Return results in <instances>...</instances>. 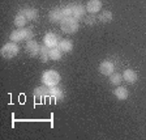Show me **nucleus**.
Segmentation results:
<instances>
[{"label": "nucleus", "instance_id": "obj_5", "mask_svg": "<svg viewBox=\"0 0 146 140\" xmlns=\"http://www.w3.org/2000/svg\"><path fill=\"white\" fill-rule=\"evenodd\" d=\"M115 71V66H113L112 62L110 60H103L99 64V72L103 75V76H111Z\"/></svg>", "mask_w": 146, "mask_h": 140}, {"label": "nucleus", "instance_id": "obj_8", "mask_svg": "<svg viewBox=\"0 0 146 140\" xmlns=\"http://www.w3.org/2000/svg\"><path fill=\"white\" fill-rule=\"evenodd\" d=\"M26 51L29 52L30 56H36L40 51V46L34 40H30V41H27V43H26Z\"/></svg>", "mask_w": 146, "mask_h": 140}, {"label": "nucleus", "instance_id": "obj_20", "mask_svg": "<svg viewBox=\"0 0 146 140\" xmlns=\"http://www.w3.org/2000/svg\"><path fill=\"white\" fill-rule=\"evenodd\" d=\"M48 52H50V49L47 47V46H46V45L40 46V51H39V54H40V59H42L43 62H47V60L50 59Z\"/></svg>", "mask_w": 146, "mask_h": 140}, {"label": "nucleus", "instance_id": "obj_1", "mask_svg": "<svg viewBox=\"0 0 146 140\" xmlns=\"http://www.w3.org/2000/svg\"><path fill=\"white\" fill-rule=\"evenodd\" d=\"M60 73L55 70H47L42 75V84L47 86H55L60 82Z\"/></svg>", "mask_w": 146, "mask_h": 140}, {"label": "nucleus", "instance_id": "obj_9", "mask_svg": "<svg viewBox=\"0 0 146 140\" xmlns=\"http://www.w3.org/2000/svg\"><path fill=\"white\" fill-rule=\"evenodd\" d=\"M25 34H26V30H25L24 27H18L17 30H13L12 33H11V36H9V38H11V41L12 42H20V41L25 40Z\"/></svg>", "mask_w": 146, "mask_h": 140}, {"label": "nucleus", "instance_id": "obj_24", "mask_svg": "<svg viewBox=\"0 0 146 140\" xmlns=\"http://www.w3.org/2000/svg\"><path fill=\"white\" fill-rule=\"evenodd\" d=\"M25 30H26V34H25V40H26V41L33 40V37H34V31H33V29H31V27H26Z\"/></svg>", "mask_w": 146, "mask_h": 140}, {"label": "nucleus", "instance_id": "obj_7", "mask_svg": "<svg viewBox=\"0 0 146 140\" xmlns=\"http://www.w3.org/2000/svg\"><path fill=\"white\" fill-rule=\"evenodd\" d=\"M102 9V1L100 0H89L86 4V11L90 15H95Z\"/></svg>", "mask_w": 146, "mask_h": 140}, {"label": "nucleus", "instance_id": "obj_12", "mask_svg": "<svg viewBox=\"0 0 146 140\" xmlns=\"http://www.w3.org/2000/svg\"><path fill=\"white\" fill-rule=\"evenodd\" d=\"M113 94H115V97L117 98V100L124 101V100H127L128 98L129 92H128V89L125 88V86H117V88L113 90Z\"/></svg>", "mask_w": 146, "mask_h": 140}, {"label": "nucleus", "instance_id": "obj_21", "mask_svg": "<svg viewBox=\"0 0 146 140\" xmlns=\"http://www.w3.org/2000/svg\"><path fill=\"white\" fill-rule=\"evenodd\" d=\"M123 80V75H120V73H112L111 76H110V82L111 84H113V85H116V84H120Z\"/></svg>", "mask_w": 146, "mask_h": 140}, {"label": "nucleus", "instance_id": "obj_2", "mask_svg": "<svg viewBox=\"0 0 146 140\" xmlns=\"http://www.w3.org/2000/svg\"><path fill=\"white\" fill-rule=\"evenodd\" d=\"M60 27L64 33L67 34H73L78 30V20L74 17H64L63 21L60 22Z\"/></svg>", "mask_w": 146, "mask_h": 140}, {"label": "nucleus", "instance_id": "obj_17", "mask_svg": "<svg viewBox=\"0 0 146 140\" xmlns=\"http://www.w3.org/2000/svg\"><path fill=\"white\" fill-rule=\"evenodd\" d=\"M26 21H27V18H26V16L24 15V13L20 11V12L16 15V17H15V26H17V27H24L25 26V24H26Z\"/></svg>", "mask_w": 146, "mask_h": 140}, {"label": "nucleus", "instance_id": "obj_14", "mask_svg": "<svg viewBox=\"0 0 146 140\" xmlns=\"http://www.w3.org/2000/svg\"><path fill=\"white\" fill-rule=\"evenodd\" d=\"M84 16H85V7L82 5V4H73V16L72 17L80 20V18H82Z\"/></svg>", "mask_w": 146, "mask_h": 140}, {"label": "nucleus", "instance_id": "obj_4", "mask_svg": "<svg viewBox=\"0 0 146 140\" xmlns=\"http://www.w3.org/2000/svg\"><path fill=\"white\" fill-rule=\"evenodd\" d=\"M59 37L55 33H47L43 38V45H46L48 49H54V47H58L59 45Z\"/></svg>", "mask_w": 146, "mask_h": 140}, {"label": "nucleus", "instance_id": "obj_18", "mask_svg": "<svg viewBox=\"0 0 146 140\" xmlns=\"http://www.w3.org/2000/svg\"><path fill=\"white\" fill-rule=\"evenodd\" d=\"M112 12L111 11H104V12H102L99 15V17H98V20H99L100 22H103V24H107V22H111L112 21Z\"/></svg>", "mask_w": 146, "mask_h": 140}, {"label": "nucleus", "instance_id": "obj_19", "mask_svg": "<svg viewBox=\"0 0 146 140\" xmlns=\"http://www.w3.org/2000/svg\"><path fill=\"white\" fill-rule=\"evenodd\" d=\"M61 55H63V51H61L59 47H54V49H50L48 56L51 60H59L61 59Z\"/></svg>", "mask_w": 146, "mask_h": 140}, {"label": "nucleus", "instance_id": "obj_22", "mask_svg": "<svg viewBox=\"0 0 146 140\" xmlns=\"http://www.w3.org/2000/svg\"><path fill=\"white\" fill-rule=\"evenodd\" d=\"M61 9H63L64 17H72L73 16V4H68V5H65Z\"/></svg>", "mask_w": 146, "mask_h": 140}, {"label": "nucleus", "instance_id": "obj_10", "mask_svg": "<svg viewBox=\"0 0 146 140\" xmlns=\"http://www.w3.org/2000/svg\"><path fill=\"white\" fill-rule=\"evenodd\" d=\"M123 79L127 82H129V84H133V82H136L137 80H138V75H137V72L133 70H125L124 72H123Z\"/></svg>", "mask_w": 146, "mask_h": 140}, {"label": "nucleus", "instance_id": "obj_3", "mask_svg": "<svg viewBox=\"0 0 146 140\" xmlns=\"http://www.w3.org/2000/svg\"><path fill=\"white\" fill-rule=\"evenodd\" d=\"M18 51H20V47H18V45L16 42H8L5 43V45L1 47V50H0V52H1V56L5 59H12L15 58L16 55L18 54Z\"/></svg>", "mask_w": 146, "mask_h": 140}, {"label": "nucleus", "instance_id": "obj_11", "mask_svg": "<svg viewBox=\"0 0 146 140\" xmlns=\"http://www.w3.org/2000/svg\"><path fill=\"white\" fill-rule=\"evenodd\" d=\"M48 92H50V86L43 84V85L36 86V88L34 89L33 94L35 98H43V97H47V96H48Z\"/></svg>", "mask_w": 146, "mask_h": 140}, {"label": "nucleus", "instance_id": "obj_15", "mask_svg": "<svg viewBox=\"0 0 146 140\" xmlns=\"http://www.w3.org/2000/svg\"><path fill=\"white\" fill-rule=\"evenodd\" d=\"M58 47L63 52H70L73 50V42L70 40H61L60 42H59Z\"/></svg>", "mask_w": 146, "mask_h": 140}, {"label": "nucleus", "instance_id": "obj_6", "mask_svg": "<svg viewBox=\"0 0 146 140\" xmlns=\"http://www.w3.org/2000/svg\"><path fill=\"white\" fill-rule=\"evenodd\" d=\"M48 18L51 22H61L64 18V13L61 8H52L48 12Z\"/></svg>", "mask_w": 146, "mask_h": 140}, {"label": "nucleus", "instance_id": "obj_16", "mask_svg": "<svg viewBox=\"0 0 146 140\" xmlns=\"http://www.w3.org/2000/svg\"><path fill=\"white\" fill-rule=\"evenodd\" d=\"M48 96L54 97V100H61V98H64V93H63V90H61L60 88H58L56 85H55V86H50Z\"/></svg>", "mask_w": 146, "mask_h": 140}, {"label": "nucleus", "instance_id": "obj_13", "mask_svg": "<svg viewBox=\"0 0 146 140\" xmlns=\"http://www.w3.org/2000/svg\"><path fill=\"white\" fill-rule=\"evenodd\" d=\"M21 12L26 16L27 20H31V21H34V20L39 17V13H38V11L35 8H24L21 9Z\"/></svg>", "mask_w": 146, "mask_h": 140}, {"label": "nucleus", "instance_id": "obj_23", "mask_svg": "<svg viewBox=\"0 0 146 140\" xmlns=\"http://www.w3.org/2000/svg\"><path fill=\"white\" fill-rule=\"evenodd\" d=\"M97 22V18H95V15H90L88 17H85V24L86 25H94Z\"/></svg>", "mask_w": 146, "mask_h": 140}]
</instances>
